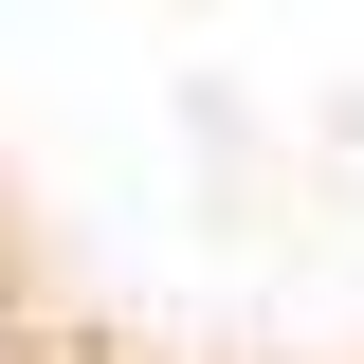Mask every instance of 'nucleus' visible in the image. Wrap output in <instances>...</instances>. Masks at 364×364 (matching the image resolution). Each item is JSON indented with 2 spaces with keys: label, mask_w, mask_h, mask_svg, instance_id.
<instances>
[{
  "label": "nucleus",
  "mask_w": 364,
  "mask_h": 364,
  "mask_svg": "<svg viewBox=\"0 0 364 364\" xmlns=\"http://www.w3.org/2000/svg\"><path fill=\"white\" fill-rule=\"evenodd\" d=\"M0 364H18V255H0Z\"/></svg>",
  "instance_id": "obj_1"
}]
</instances>
